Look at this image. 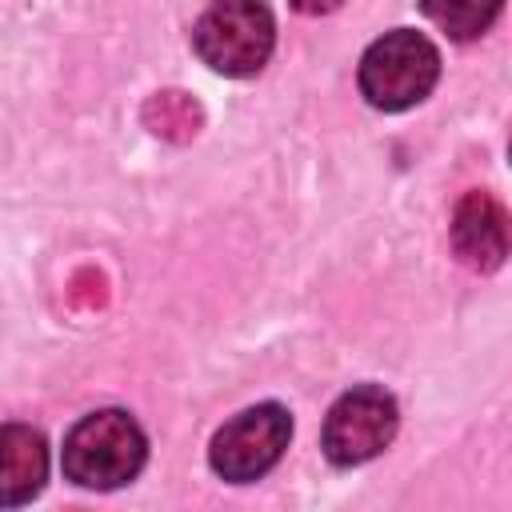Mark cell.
Returning <instances> with one entry per match:
<instances>
[{
	"instance_id": "1",
	"label": "cell",
	"mask_w": 512,
	"mask_h": 512,
	"mask_svg": "<svg viewBox=\"0 0 512 512\" xmlns=\"http://www.w3.org/2000/svg\"><path fill=\"white\" fill-rule=\"evenodd\" d=\"M148 444L128 412L104 408L76 420L64 436V476L80 488H120L144 468Z\"/></svg>"
},
{
	"instance_id": "2",
	"label": "cell",
	"mask_w": 512,
	"mask_h": 512,
	"mask_svg": "<svg viewBox=\"0 0 512 512\" xmlns=\"http://www.w3.org/2000/svg\"><path fill=\"white\" fill-rule=\"evenodd\" d=\"M440 76V52L428 36L412 28H396L368 44L360 60V92L372 108L400 112L420 104Z\"/></svg>"
},
{
	"instance_id": "3",
	"label": "cell",
	"mask_w": 512,
	"mask_h": 512,
	"mask_svg": "<svg viewBox=\"0 0 512 512\" xmlns=\"http://www.w3.org/2000/svg\"><path fill=\"white\" fill-rule=\"evenodd\" d=\"M196 52L224 76H252L268 64L276 20L260 0H212L196 20Z\"/></svg>"
},
{
	"instance_id": "4",
	"label": "cell",
	"mask_w": 512,
	"mask_h": 512,
	"mask_svg": "<svg viewBox=\"0 0 512 512\" xmlns=\"http://www.w3.org/2000/svg\"><path fill=\"white\" fill-rule=\"evenodd\" d=\"M292 440V416L280 404H256L240 416H232L208 448V460L216 468V476L232 480V484H248L260 480L288 448Z\"/></svg>"
},
{
	"instance_id": "5",
	"label": "cell",
	"mask_w": 512,
	"mask_h": 512,
	"mask_svg": "<svg viewBox=\"0 0 512 512\" xmlns=\"http://www.w3.org/2000/svg\"><path fill=\"white\" fill-rule=\"evenodd\" d=\"M396 424H400V412L384 388L376 384L352 388L332 404L324 420V452L332 464H344V468L364 464L392 444Z\"/></svg>"
},
{
	"instance_id": "6",
	"label": "cell",
	"mask_w": 512,
	"mask_h": 512,
	"mask_svg": "<svg viewBox=\"0 0 512 512\" xmlns=\"http://www.w3.org/2000/svg\"><path fill=\"white\" fill-rule=\"evenodd\" d=\"M48 448L28 424H0V504H24L44 488Z\"/></svg>"
},
{
	"instance_id": "7",
	"label": "cell",
	"mask_w": 512,
	"mask_h": 512,
	"mask_svg": "<svg viewBox=\"0 0 512 512\" xmlns=\"http://www.w3.org/2000/svg\"><path fill=\"white\" fill-rule=\"evenodd\" d=\"M452 232H456V248L464 252V260L468 264H496L500 256H504V216H500V208L488 200V196H480V192H472L460 208H456V224H452Z\"/></svg>"
},
{
	"instance_id": "8",
	"label": "cell",
	"mask_w": 512,
	"mask_h": 512,
	"mask_svg": "<svg viewBox=\"0 0 512 512\" xmlns=\"http://www.w3.org/2000/svg\"><path fill=\"white\" fill-rule=\"evenodd\" d=\"M420 8H424V16H428L436 28H444L448 36L472 40V36H480V32L496 20L500 0H420Z\"/></svg>"
},
{
	"instance_id": "9",
	"label": "cell",
	"mask_w": 512,
	"mask_h": 512,
	"mask_svg": "<svg viewBox=\"0 0 512 512\" xmlns=\"http://www.w3.org/2000/svg\"><path fill=\"white\" fill-rule=\"evenodd\" d=\"M300 12H332L340 0H292Z\"/></svg>"
}]
</instances>
